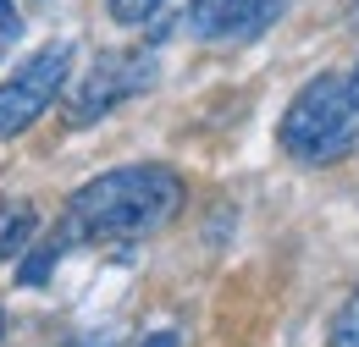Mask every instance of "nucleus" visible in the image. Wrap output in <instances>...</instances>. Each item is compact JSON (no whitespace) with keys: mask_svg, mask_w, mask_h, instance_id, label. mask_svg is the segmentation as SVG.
<instances>
[{"mask_svg":"<svg viewBox=\"0 0 359 347\" xmlns=\"http://www.w3.org/2000/svg\"><path fill=\"white\" fill-rule=\"evenodd\" d=\"M67 72H72V44H67V39L34 50V55L0 83V138H17V132L34 127L50 105H55Z\"/></svg>","mask_w":359,"mask_h":347,"instance_id":"3","label":"nucleus"},{"mask_svg":"<svg viewBox=\"0 0 359 347\" xmlns=\"http://www.w3.org/2000/svg\"><path fill=\"white\" fill-rule=\"evenodd\" d=\"M149 83H155V55L149 50H105L72 94V122H100L105 111L144 94Z\"/></svg>","mask_w":359,"mask_h":347,"instance_id":"4","label":"nucleus"},{"mask_svg":"<svg viewBox=\"0 0 359 347\" xmlns=\"http://www.w3.org/2000/svg\"><path fill=\"white\" fill-rule=\"evenodd\" d=\"M144 347H177V331H155V337H149Z\"/></svg>","mask_w":359,"mask_h":347,"instance_id":"11","label":"nucleus"},{"mask_svg":"<svg viewBox=\"0 0 359 347\" xmlns=\"http://www.w3.org/2000/svg\"><path fill=\"white\" fill-rule=\"evenodd\" d=\"M182 210V176L166 166H116L72 193L67 226L89 243H133Z\"/></svg>","mask_w":359,"mask_h":347,"instance_id":"1","label":"nucleus"},{"mask_svg":"<svg viewBox=\"0 0 359 347\" xmlns=\"http://www.w3.org/2000/svg\"><path fill=\"white\" fill-rule=\"evenodd\" d=\"M287 0H188V34L205 44H249L282 17Z\"/></svg>","mask_w":359,"mask_h":347,"instance_id":"5","label":"nucleus"},{"mask_svg":"<svg viewBox=\"0 0 359 347\" xmlns=\"http://www.w3.org/2000/svg\"><path fill=\"white\" fill-rule=\"evenodd\" d=\"M354 99H359V72H354Z\"/></svg>","mask_w":359,"mask_h":347,"instance_id":"12","label":"nucleus"},{"mask_svg":"<svg viewBox=\"0 0 359 347\" xmlns=\"http://www.w3.org/2000/svg\"><path fill=\"white\" fill-rule=\"evenodd\" d=\"M72 237H78V232H72V226H67V220H61V226H55V232H50V237H39V248H34V254H28V260H22V270H17V281H22V287H45L50 264L61 260V248H67V243H72Z\"/></svg>","mask_w":359,"mask_h":347,"instance_id":"6","label":"nucleus"},{"mask_svg":"<svg viewBox=\"0 0 359 347\" xmlns=\"http://www.w3.org/2000/svg\"><path fill=\"white\" fill-rule=\"evenodd\" d=\"M34 210L28 204H6L0 210V260H11V254H22L28 243H34Z\"/></svg>","mask_w":359,"mask_h":347,"instance_id":"7","label":"nucleus"},{"mask_svg":"<svg viewBox=\"0 0 359 347\" xmlns=\"http://www.w3.org/2000/svg\"><path fill=\"white\" fill-rule=\"evenodd\" d=\"M0 331H6V320H0Z\"/></svg>","mask_w":359,"mask_h":347,"instance_id":"14","label":"nucleus"},{"mask_svg":"<svg viewBox=\"0 0 359 347\" xmlns=\"http://www.w3.org/2000/svg\"><path fill=\"white\" fill-rule=\"evenodd\" d=\"M155 11H161V0H111V17H116V22H128V28L149 22Z\"/></svg>","mask_w":359,"mask_h":347,"instance_id":"9","label":"nucleus"},{"mask_svg":"<svg viewBox=\"0 0 359 347\" xmlns=\"http://www.w3.org/2000/svg\"><path fill=\"white\" fill-rule=\"evenodd\" d=\"M332 347H359V292L337 309V320H332Z\"/></svg>","mask_w":359,"mask_h":347,"instance_id":"8","label":"nucleus"},{"mask_svg":"<svg viewBox=\"0 0 359 347\" xmlns=\"http://www.w3.org/2000/svg\"><path fill=\"white\" fill-rule=\"evenodd\" d=\"M354 22H359V6H354Z\"/></svg>","mask_w":359,"mask_h":347,"instance_id":"13","label":"nucleus"},{"mask_svg":"<svg viewBox=\"0 0 359 347\" xmlns=\"http://www.w3.org/2000/svg\"><path fill=\"white\" fill-rule=\"evenodd\" d=\"M17 34H22V17H17V6H11V0H0V55L17 44Z\"/></svg>","mask_w":359,"mask_h":347,"instance_id":"10","label":"nucleus"},{"mask_svg":"<svg viewBox=\"0 0 359 347\" xmlns=\"http://www.w3.org/2000/svg\"><path fill=\"white\" fill-rule=\"evenodd\" d=\"M282 149L310 160V166H326V160H343L359 143V99L354 83L343 78H310V83L293 94L287 116H282Z\"/></svg>","mask_w":359,"mask_h":347,"instance_id":"2","label":"nucleus"}]
</instances>
